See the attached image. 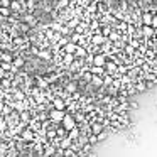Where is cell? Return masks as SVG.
<instances>
[{"label": "cell", "mask_w": 157, "mask_h": 157, "mask_svg": "<svg viewBox=\"0 0 157 157\" xmlns=\"http://www.w3.org/2000/svg\"><path fill=\"white\" fill-rule=\"evenodd\" d=\"M61 123H63V128L68 130V132L76 127V122H75V118H73V115H64V118L61 120Z\"/></svg>", "instance_id": "obj_1"}, {"label": "cell", "mask_w": 157, "mask_h": 157, "mask_svg": "<svg viewBox=\"0 0 157 157\" xmlns=\"http://www.w3.org/2000/svg\"><path fill=\"white\" fill-rule=\"evenodd\" d=\"M64 115H66L64 112H61V110H54V108H52V110H51V113H49V118H51L54 123H59L63 118H64Z\"/></svg>", "instance_id": "obj_2"}, {"label": "cell", "mask_w": 157, "mask_h": 157, "mask_svg": "<svg viewBox=\"0 0 157 157\" xmlns=\"http://www.w3.org/2000/svg\"><path fill=\"white\" fill-rule=\"evenodd\" d=\"M105 63H106L105 54H96V56H93V66H98V68H103V66H105Z\"/></svg>", "instance_id": "obj_3"}, {"label": "cell", "mask_w": 157, "mask_h": 157, "mask_svg": "<svg viewBox=\"0 0 157 157\" xmlns=\"http://www.w3.org/2000/svg\"><path fill=\"white\" fill-rule=\"evenodd\" d=\"M52 106H54V110H61V112H64V108H66V101L63 98H54L52 100Z\"/></svg>", "instance_id": "obj_4"}, {"label": "cell", "mask_w": 157, "mask_h": 157, "mask_svg": "<svg viewBox=\"0 0 157 157\" xmlns=\"http://www.w3.org/2000/svg\"><path fill=\"white\" fill-rule=\"evenodd\" d=\"M21 137H22V140H25V142H31V140L34 139V130H32L31 127H29V128L22 130Z\"/></svg>", "instance_id": "obj_5"}, {"label": "cell", "mask_w": 157, "mask_h": 157, "mask_svg": "<svg viewBox=\"0 0 157 157\" xmlns=\"http://www.w3.org/2000/svg\"><path fill=\"white\" fill-rule=\"evenodd\" d=\"M103 68H105L106 75H108V73H113V71H117V63H113V61H106Z\"/></svg>", "instance_id": "obj_6"}, {"label": "cell", "mask_w": 157, "mask_h": 157, "mask_svg": "<svg viewBox=\"0 0 157 157\" xmlns=\"http://www.w3.org/2000/svg\"><path fill=\"white\" fill-rule=\"evenodd\" d=\"M22 7V2H19V0H12L10 5H9V9H10V12H19Z\"/></svg>", "instance_id": "obj_7"}, {"label": "cell", "mask_w": 157, "mask_h": 157, "mask_svg": "<svg viewBox=\"0 0 157 157\" xmlns=\"http://www.w3.org/2000/svg\"><path fill=\"white\" fill-rule=\"evenodd\" d=\"M76 48H78L76 44H73V42H68V44L64 46V52H66V54H73V56H75Z\"/></svg>", "instance_id": "obj_8"}, {"label": "cell", "mask_w": 157, "mask_h": 157, "mask_svg": "<svg viewBox=\"0 0 157 157\" xmlns=\"http://www.w3.org/2000/svg\"><path fill=\"white\" fill-rule=\"evenodd\" d=\"M56 154V145H48L44 149V155L42 157H52Z\"/></svg>", "instance_id": "obj_9"}, {"label": "cell", "mask_w": 157, "mask_h": 157, "mask_svg": "<svg viewBox=\"0 0 157 157\" xmlns=\"http://www.w3.org/2000/svg\"><path fill=\"white\" fill-rule=\"evenodd\" d=\"M24 58H14L12 59V68L14 69H17V68H22V66H24Z\"/></svg>", "instance_id": "obj_10"}, {"label": "cell", "mask_w": 157, "mask_h": 157, "mask_svg": "<svg viewBox=\"0 0 157 157\" xmlns=\"http://www.w3.org/2000/svg\"><path fill=\"white\" fill-rule=\"evenodd\" d=\"M103 130H105V128H103L101 123H93V125H91V133H93V135H98L100 132H103Z\"/></svg>", "instance_id": "obj_11"}, {"label": "cell", "mask_w": 157, "mask_h": 157, "mask_svg": "<svg viewBox=\"0 0 157 157\" xmlns=\"http://www.w3.org/2000/svg\"><path fill=\"white\" fill-rule=\"evenodd\" d=\"M79 135H81V133H79V130L76 128V127H75L73 130H69V132H68V139H69V140H76Z\"/></svg>", "instance_id": "obj_12"}, {"label": "cell", "mask_w": 157, "mask_h": 157, "mask_svg": "<svg viewBox=\"0 0 157 157\" xmlns=\"http://www.w3.org/2000/svg\"><path fill=\"white\" fill-rule=\"evenodd\" d=\"M152 17H154V15L150 14V12H145V14L142 15V22H144V25H149V27H150V22H152Z\"/></svg>", "instance_id": "obj_13"}, {"label": "cell", "mask_w": 157, "mask_h": 157, "mask_svg": "<svg viewBox=\"0 0 157 157\" xmlns=\"http://www.w3.org/2000/svg\"><path fill=\"white\" fill-rule=\"evenodd\" d=\"M64 90H66V91L69 93V95H71V93H76V91H78V85H76L75 81H73V83H68Z\"/></svg>", "instance_id": "obj_14"}, {"label": "cell", "mask_w": 157, "mask_h": 157, "mask_svg": "<svg viewBox=\"0 0 157 157\" xmlns=\"http://www.w3.org/2000/svg\"><path fill=\"white\" fill-rule=\"evenodd\" d=\"M105 39L106 37H103V36L101 34H95V36H93V39H91V42H93V44H103V42H105Z\"/></svg>", "instance_id": "obj_15"}, {"label": "cell", "mask_w": 157, "mask_h": 157, "mask_svg": "<svg viewBox=\"0 0 157 157\" xmlns=\"http://www.w3.org/2000/svg\"><path fill=\"white\" fill-rule=\"evenodd\" d=\"M101 79H103V85H105V86H112V83H113V79H115V78L105 73V75L101 76Z\"/></svg>", "instance_id": "obj_16"}, {"label": "cell", "mask_w": 157, "mask_h": 157, "mask_svg": "<svg viewBox=\"0 0 157 157\" xmlns=\"http://www.w3.org/2000/svg\"><path fill=\"white\" fill-rule=\"evenodd\" d=\"M142 34H144V37H152V36H154V29L149 27V25H144Z\"/></svg>", "instance_id": "obj_17"}, {"label": "cell", "mask_w": 157, "mask_h": 157, "mask_svg": "<svg viewBox=\"0 0 157 157\" xmlns=\"http://www.w3.org/2000/svg\"><path fill=\"white\" fill-rule=\"evenodd\" d=\"M90 83H93L95 86H98V88H100V86L103 85V79H101V76H95V75H93L91 79H90Z\"/></svg>", "instance_id": "obj_18"}, {"label": "cell", "mask_w": 157, "mask_h": 157, "mask_svg": "<svg viewBox=\"0 0 157 157\" xmlns=\"http://www.w3.org/2000/svg\"><path fill=\"white\" fill-rule=\"evenodd\" d=\"M75 56H76V58H86V49L81 48V46H78L76 51H75Z\"/></svg>", "instance_id": "obj_19"}, {"label": "cell", "mask_w": 157, "mask_h": 157, "mask_svg": "<svg viewBox=\"0 0 157 157\" xmlns=\"http://www.w3.org/2000/svg\"><path fill=\"white\" fill-rule=\"evenodd\" d=\"M90 73H91V75H95V76L96 75H101V76L105 75V73H103V68H98V66H93V68L90 69Z\"/></svg>", "instance_id": "obj_20"}, {"label": "cell", "mask_w": 157, "mask_h": 157, "mask_svg": "<svg viewBox=\"0 0 157 157\" xmlns=\"http://www.w3.org/2000/svg\"><path fill=\"white\" fill-rule=\"evenodd\" d=\"M44 135L48 137V139H56V130L54 128H48L44 132Z\"/></svg>", "instance_id": "obj_21"}, {"label": "cell", "mask_w": 157, "mask_h": 157, "mask_svg": "<svg viewBox=\"0 0 157 157\" xmlns=\"http://www.w3.org/2000/svg\"><path fill=\"white\" fill-rule=\"evenodd\" d=\"M10 14H12V12H10V9H9V7H0V15H2V17H9Z\"/></svg>", "instance_id": "obj_22"}, {"label": "cell", "mask_w": 157, "mask_h": 157, "mask_svg": "<svg viewBox=\"0 0 157 157\" xmlns=\"http://www.w3.org/2000/svg\"><path fill=\"white\" fill-rule=\"evenodd\" d=\"M73 61H75V56H73V54H66V56H64V64H66V66L73 64Z\"/></svg>", "instance_id": "obj_23"}, {"label": "cell", "mask_w": 157, "mask_h": 157, "mask_svg": "<svg viewBox=\"0 0 157 157\" xmlns=\"http://www.w3.org/2000/svg\"><path fill=\"white\" fill-rule=\"evenodd\" d=\"M24 21L27 22V25H36V22H37L34 17H32V15H25V17H24Z\"/></svg>", "instance_id": "obj_24"}, {"label": "cell", "mask_w": 157, "mask_h": 157, "mask_svg": "<svg viewBox=\"0 0 157 157\" xmlns=\"http://www.w3.org/2000/svg\"><path fill=\"white\" fill-rule=\"evenodd\" d=\"M12 56L9 54V52H4V54H2V63H12Z\"/></svg>", "instance_id": "obj_25"}, {"label": "cell", "mask_w": 157, "mask_h": 157, "mask_svg": "<svg viewBox=\"0 0 157 157\" xmlns=\"http://www.w3.org/2000/svg\"><path fill=\"white\" fill-rule=\"evenodd\" d=\"M106 137H108V133H106V130H103V132H100L98 135H96V140L98 142H101V140H105Z\"/></svg>", "instance_id": "obj_26"}, {"label": "cell", "mask_w": 157, "mask_h": 157, "mask_svg": "<svg viewBox=\"0 0 157 157\" xmlns=\"http://www.w3.org/2000/svg\"><path fill=\"white\" fill-rule=\"evenodd\" d=\"M117 110H118V112H123V110H125V112H127V110H128V103H127V101H122L118 106H117Z\"/></svg>", "instance_id": "obj_27"}, {"label": "cell", "mask_w": 157, "mask_h": 157, "mask_svg": "<svg viewBox=\"0 0 157 157\" xmlns=\"http://www.w3.org/2000/svg\"><path fill=\"white\" fill-rule=\"evenodd\" d=\"M25 9H27L29 12H34V0H27V2H25Z\"/></svg>", "instance_id": "obj_28"}, {"label": "cell", "mask_w": 157, "mask_h": 157, "mask_svg": "<svg viewBox=\"0 0 157 157\" xmlns=\"http://www.w3.org/2000/svg\"><path fill=\"white\" fill-rule=\"evenodd\" d=\"M0 68L4 69V71H9V69H14V68H12V63H0Z\"/></svg>", "instance_id": "obj_29"}, {"label": "cell", "mask_w": 157, "mask_h": 157, "mask_svg": "<svg viewBox=\"0 0 157 157\" xmlns=\"http://www.w3.org/2000/svg\"><path fill=\"white\" fill-rule=\"evenodd\" d=\"M135 90H137V91H139V93H144V91H145V90H147V85H145V83H139Z\"/></svg>", "instance_id": "obj_30"}, {"label": "cell", "mask_w": 157, "mask_h": 157, "mask_svg": "<svg viewBox=\"0 0 157 157\" xmlns=\"http://www.w3.org/2000/svg\"><path fill=\"white\" fill-rule=\"evenodd\" d=\"M86 140H88V144H90V145H95V144L98 142V140H96V135H93V133H91V135H90Z\"/></svg>", "instance_id": "obj_31"}, {"label": "cell", "mask_w": 157, "mask_h": 157, "mask_svg": "<svg viewBox=\"0 0 157 157\" xmlns=\"http://www.w3.org/2000/svg\"><path fill=\"white\" fill-rule=\"evenodd\" d=\"M91 76H93V75L88 71V73H83V75H81V78H83V81H86V83H88L90 79H91Z\"/></svg>", "instance_id": "obj_32"}, {"label": "cell", "mask_w": 157, "mask_h": 157, "mask_svg": "<svg viewBox=\"0 0 157 157\" xmlns=\"http://www.w3.org/2000/svg\"><path fill=\"white\" fill-rule=\"evenodd\" d=\"M10 112H12V106H10V105H9V106H4V108H2V113H4L5 117L10 115Z\"/></svg>", "instance_id": "obj_33"}, {"label": "cell", "mask_w": 157, "mask_h": 157, "mask_svg": "<svg viewBox=\"0 0 157 157\" xmlns=\"http://www.w3.org/2000/svg\"><path fill=\"white\" fill-rule=\"evenodd\" d=\"M5 130H7V122H4V120H0V133H4Z\"/></svg>", "instance_id": "obj_34"}, {"label": "cell", "mask_w": 157, "mask_h": 157, "mask_svg": "<svg viewBox=\"0 0 157 157\" xmlns=\"http://www.w3.org/2000/svg\"><path fill=\"white\" fill-rule=\"evenodd\" d=\"M75 29H76V32H75V34H81V32L85 31V24H78Z\"/></svg>", "instance_id": "obj_35"}, {"label": "cell", "mask_w": 157, "mask_h": 157, "mask_svg": "<svg viewBox=\"0 0 157 157\" xmlns=\"http://www.w3.org/2000/svg\"><path fill=\"white\" fill-rule=\"evenodd\" d=\"M68 4H69V0H59V4H58V9L68 7Z\"/></svg>", "instance_id": "obj_36"}, {"label": "cell", "mask_w": 157, "mask_h": 157, "mask_svg": "<svg viewBox=\"0 0 157 157\" xmlns=\"http://www.w3.org/2000/svg\"><path fill=\"white\" fill-rule=\"evenodd\" d=\"M2 86H4V88H10V79L4 78V79H2Z\"/></svg>", "instance_id": "obj_37"}, {"label": "cell", "mask_w": 157, "mask_h": 157, "mask_svg": "<svg viewBox=\"0 0 157 157\" xmlns=\"http://www.w3.org/2000/svg\"><path fill=\"white\" fill-rule=\"evenodd\" d=\"M15 100L22 101V100H24V93H22V91H15Z\"/></svg>", "instance_id": "obj_38"}, {"label": "cell", "mask_w": 157, "mask_h": 157, "mask_svg": "<svg viewBox=\"0 0 157 157\" xmlns=\"http://www.w3.org/2000/svg\"><path fill=\"white\" fill-rule=\"evenodd\" d=\"M150 27H152L154 31H155V29H157V17H155V15H154V17H152V22H150Z\"/></svg>", "instance_id": "obj_39"}, {"label": "cell", "mask_w": 157, "mask_h": 157, "mask_svg": "<svg viewBox=\"0 0 157 157\" xmlns=\"http://www.w3.org/2000/svg\"><path fill=\"white\" fill-rule=\"evenodd\" d=\"M21 120H22V122H27V120H29V113L27 112H24V113H22V115H21Z\"/></svg>", "instance_id": "obj_40"}, {"label": "cell", "mask_w": 157, "mask_h": 157, "mask_svg": "<svg viewBox=\"0 0 157 157\" xmlns=\"http://www.w3.org/2000/svg\"><path fill=\"white\" fill-rule=\"evenodd\" d=\"M66 44H68V39H66V37H59V44L58 46H66Z\"/></svg>", "instance_id": "obj_41"}, {"label": "cell", "mask_w": 157, "mask_h": 157, "mask_svg": "<svg viewBox=\"0 0 157 157\" xmlns=\"http://www.w3.org/2000/svg\"><path fill=\"white\" fill-rule=\"evenodd\" d=\"M0 7H9V5H10V0H0Z\"/></svg>", "instance_id": "obj_42"}, {"label": "cell", "mask_w": 157, "mask_h": 157, "mask_svg": "<svg viewBox=\"0 0 157 157\" xmlns=\"http://www.w3.org/2000/svg\"><path fill=\"white\" fill-rule=\"evenodd\" d=\"M110 34H112V32H110V27H105V29H103V37H106V36H110Z\"/></svg>", "instance_id": "obj_43"}, {"label": "cell", "mask_w": 157, "mask_h": 157, "mask_svg": "<svg viewBox=\"0 0 157 157\" xmlns=\"http://www.w3.org/2000/svg\"><path fill=\"white\" fill-rule=\"evenodd\" d=\"M78 25V19H73L71 22H69V27H76Z\"/></svg>", "instance_id": "obj_44"}, {"label": "cell", "mask_w": 157, "mask_h": 157, "mask_svg": "<svg viewBox=\"0 0 157 157\" xmlns=\"http://www.w3.org/2000/svg\"><path fill=\"white\" fill-rule=\"evenodd\" d=\"M0 78H5V71L2 68H0Z\"/></svg>", "instance_id": "obj_45"}, {"label": "cell", "mask_w": 157, "mask_h": 157, "mask_svg": "<svg viewBox=\"0 0 157 157\" xmlns=\"http://www.w3.org/2000/svg\"><path fill=\"white\" fill-rule=\"evenodd\" d=\"M86 61H88V63H93V56H86Z\"/></svg>", "instance_id": "obj_46"}, {"label": "cell", "mask_w": 157, "mask_h": 157, "mask_svg": "<svg viewBox=\"0 0 157 157\" xmlns=\"http://www.w3.org/2000/svg\"><path fill=\"white\" fill-rule=\"evenodd\" d=\"M52 157H63V154H59V155H58V154H54Z\"/></svg>", "instance_id": "obj_47"}, {"label": "cell", "mask_w": 157, "mask_h": 157, "mask_svg": "<svg viewBox=\"0 0 157 157\" xmlns=\"http://www.w3.org/2000/svg\"><path fill=\"white\" fill-rule=\"evenodd\" d=\"M71 157H79V155H78V154H76V152H75V154H73V155H71Z\"/></svg>", "instance_id": "obj_48"}, {"label": "cell", "mask_w": 157, "mask_h": 157, "mask_svg": "<svg viewBox=\"0 0 157 157\" xmlns=\"http://www.w3.org/2000/svg\"><path fill=\"white\" fill-rule=\"evenodd\" d=\"M154 36H157V29H155V31H154Z\"/></svg>", "instance_id": "obj_49"}, {"label": "cell", "mask_w": 157, "mask_h": 157, "mask_svg": "<svg viewBox=\"0 0 157 157\" xmlns=\"http://www.w3.org/2000/svg\"><path fill=\"white\" fill-rule=\"evenodd\" d=\"M2 19H4V17H2V15H0V22H2Z\"/></svg>", "instance_id": "obj_50"}, {"label": "cell", "mask_w": 157, "mask_h": 157, "mask_svg": "<svg viewBox=\"0 0 157 157\" xmlns=\"http://www.w3.org/2000/svg\"><path fill=\"white\" fill-rule=\"evenodd\" d=\"M152 2H157V0H152Z\"/></svg>", "instance_id": "obj_51"}]
</instances>
